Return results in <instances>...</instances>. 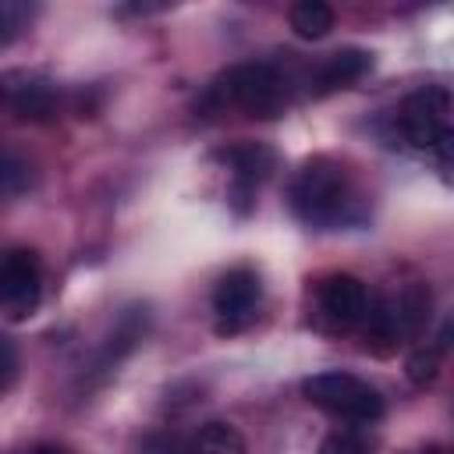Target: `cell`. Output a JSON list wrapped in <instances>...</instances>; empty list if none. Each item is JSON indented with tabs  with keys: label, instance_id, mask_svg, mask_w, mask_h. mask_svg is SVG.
Returning <instances> with one entry per match:
<instances>
[{
	"label": "cell",
	"instance_id": "6da1fadb",
	"mask_svg": "<svg viewBox=\"0 0 454 454\" xmlns=\"http://www.w3.org/2000/svg\"><path fill=\"white\" fill-rule=\"evenodd\" d=\"M291 85L287 74L270 60H248L234 64L223 74H216L206 92L195 99V110L220 114V110H241L245 117H280L287 110Z\"/></svg>",
	"mask_w": 454,
	"mask_h": 454
},
{
	"label": "cell",
	"instance_id": "7a4b0ae2",
	"mask_svg": "<svg viewBox=\"0 0 454 454\" xmlns=\"http://www.w3.org/2000/svg\"><path fill=\"white\" fill-rule=\"evenodd\" d=\"M287 206L301 223H309L316 231H330V227L344 223L348 206H351V177H348L344 163H337L333 156L305 160L298 167V174L291 177Z\"/></svg>",
	"mask_w": 454,
	"mask_h": 454
},
{
	"label": "cell",
	"instance_id": "3957f363",
	"mask_svg": "<svg viewBox=\"0 0 454 454\" xmlns=\"http://www.w3.org/2000/svg\"><path fill=\"white\" fill-rule=\"evenodd\" d=\"M429 319V291L422 284H404L394 294L383 298H369V312L362 319V340L365 351L372 355H394L408 337H415L422 330V323Z\"/></svg>",
	"mask_w": 454,
	"mask_h": 454
},
{
	"label": "cell",
	"instance_id": "277c9868",
	"mask_svg": "<svg viewBox=\"0 0 454 454\" xmlns=\"http://www.w3.org/2000/svg\"><path fill=\"white\" fill-rule=\"evenodd\" d=\"M301 394L312 408L333 415V419H348V422H380L383 419V397L376 387H369L365 380L330 369V372H316L301 383Z\"/></svg>",
	"mask_w": 454,
	"mask_h": 454
},
{
	"label": "cell",
	"instance_id": "5b68a950",
	"mask_svg": "<svg viewBox=\"0 0 454 454\" xmlns=\"http://www.w3.org/2000/svg\"><path fill=\"white\" fill-rule=\"evenodd\" d=\"M450 99L440 85H422L401 103V131L419 149H440L443 156H454V135L447 128Z\"/></svg>",
	"mask_w": 454,
	"mask_h": 454
},
{
	"label": "cell",
	"instance_id": "8992f818",
	"mask_svg": "<svg viewBox=\"0 0 454 454\" xmlns=\"http://www.w3.org/2000/svg\"><path fill=\"white\" fill-rule=\"evenodd\" d=\"M43 298V262L32 248H7L0 262V309L7 323H21L39 309Z\"/></svg>",
	"mask_w": 454,
	"mask_h": 454
},
{
	"label": "cell",
	"instance_id": "52a82bcc",
	"mask_svg": "<svg viewBox=\"0 0 454 454\" xmlns=\"http://www.w3.org/2000/svg\"><path fill=\"white\" fill-rule=\"evenodd\" d=\"M259 273L252 266H231L213 287V323L220 337L241 333L259 309Z\"/></svg>",
	"mask_w": 454,
	"mask_h": 454
},
{
	"label": "cell",
	"instance_id": "ba28073f",
	"mask_svg": "<svg viewBox=\"0 0 454 454\" xmlns=\"http://www.w3.org/2000/svg\"><path fill=\"white\" fill-rule=\"evenodd\" d=\"M316 305L333 330H351L369 312V291L355 273H330L316 284Z\"/></svg>",
	"mask_w": 454,
	"mask_h": 454
},
{
	"label": "cell",
	"instance_id": "9c48e42d",
	"mask_svg": "<svg viewBox=\"0 0 454 454\" xmlns=\"http://www.w3.org/2000/svg\"><path fill=\"white\" fill-rule=\"evenodd\" d=\"M4 103L18 121H50L57 110V85L28 71H7Z\"/></svg>",
	"mask_w": 454,
	"mask_h": 454
},
{
	"label": "cell",
	"instance_id": "30bf717a",
	"mask_svg": "<svg viewBox=\"0 0 454 454\" xmlns=\"http://www.w3.org/2000/svg\"><path fill=\"white\" fill-rule=\"evenodd\" d=\"M372 67V53L369 50H358V46H344V50H337V53H330L319 67H316V74L309 78V92L316 96V99H323V96H333V92H340V89H348V85H355L365 71Z\"/></svg>",
	"mask_w": 454,
	"mask_h": 454
},
{
	"label": "cell",
	"instance_id": "8fae6325",
	"mask_svg": "<svg viewBox=\"0 0 454 454\" xmlns=\"http://www.w3.org/2000/svg\"><path fill=\"white\" fill-rule=\"evenodd\" d=\"M220 160L227 163V170H231V177H234V195H238V199L252 195L255 184H259V181L273 170V163H277L273 149L262 145V142H234V145H227V149L220 153Z\"/></svg>",
	"mask_w": 454,
	"mask_h": 454
},
{
	"label": "cell",
	"instance_id": "7c38bea8",
	"mask_svg": "<svg viewBox=\"0 0 454 454\" xmlns=\"http://www.w3.org/2000/svg\"><path fill=\"white\" fill-rule=\"evenodd\" d=\"M291 28L298 39H323L333 28V7L323 0H301L291 7Z\"/></svg>",
	"mask_w": 454,
	"mask_h": 454
},
{
	"label": "cell",
	"instance_id": "4fadbf2b",
	"mask_svg": "<svg viewBox=\"0 0 454 454\" xmlns=\"http://www.w3.org/2000/svg\"><path fill=\"white\" fill-rule=\"evenodd\" d=\"M188 454H245V436L231 422H206Z\"/></svg>",
	"mask_w": 454,
	"mask_h": 454
},
{
	"label": "cell",
	"instance_id": "5bb4252c",
	"mask_svg": "<svg viewBox=\"0 0 454 454\" xmlns=\"http://www.w3.org/2000/svg\"><path fill=\"white\" fill-rule=\"evenodd\" d=\"M440 355H443V344H433V340L419 344V348L408 355V380L419 383V387L433 383L436 372H440Z\"/></svg>",
	"mask_w": 454,
	"mask_h": 454
},
{
	"label": "cell",
	"instance_id": "9a60e30c",
	"mask_svg": "<svg viewBox=\"0 0 454 454\" xmlns=\"http://www.w3.org/2000/svg\"><path fill=\"white\" fill-rule=\"evenodd\" d=\"M28 184H32L28 163H25L14 149H7V153H4V167H0V188H4V195L14 199V195H21Z\"/></svg>",
	"mask_w": 454,
	"mask_h": 454
},
{
	"label": "cell",
	"instance_id": "2e32d148",
	"mask_svg": "<svg viewBox=\"0 0 454 454\" xmlns=\"http://www.w3.org/2000/svg\"><path fill=\"white\" fill-rule=\"evenodd\" d=\"M319 454H372V447H369L365 436H358L351 429H333V433L323 436Z\"/></svg>",
	"mask_w": 454,
	"mask_h": 454
},
{
	"label": "cell",
	"instance_id": "e0dca14e",
	"mask_svg": "<svg viewBox=\"0 0 454 454\" xmlns=\"http://www.w3.org/2000/svg\"><path fill=\"white\" fill-rule=\"evenodd\" d=\"M25 25H28V7L18 4V0H4V4H0V43L11 46L14 35H18Z\"/></svg>",
	"mask_w": 454,
	"mask_h": 454
},
{
	"label": "cell",
	"instance_id": "ac0fdd59",
	"mask_svg": "<svg viewBox=\"0 0 454 454\" xmlns=\"http://www.w3.org/2000/svg\"><path fill=\"white\" fill-rule=\"evenodd\" d=\"M0 355H4V362H0V390L7 394L11 387H14V380H18V351H14V340L11 337H0Z\"/></svg>",
	"mask_w": 454,
	"mask_h": 454
},
{
	"label": "cell",
	"instance_id": "d6986e66",
	"mask_svg": "<svg viewBox=\"0 0 454 454\" xmlns=\"http://www.w3.org/2000/svg\"><path fill=\"white\" fill-rule=\"evenodd\" d=\"M21 454H71L64 443H32L28 450H21Z\"/></svg>",
	"mask_w": 454,
	"mask_h": 454
},
{
	"label": "cell",
	"instance_id": "ffe728a7",
	"mask_svg": "<svg viewBox=\"0 0 454 454\" xmlns=\"http://www.w3.org/2000/svg\"><path fill=\"white\" fill-rule=\"evenodd\" d=\"M422 454H443V450H422Z\"/></svg>",
	"mask_w": 454,
	"mask_h": 454
}]
</instances>
